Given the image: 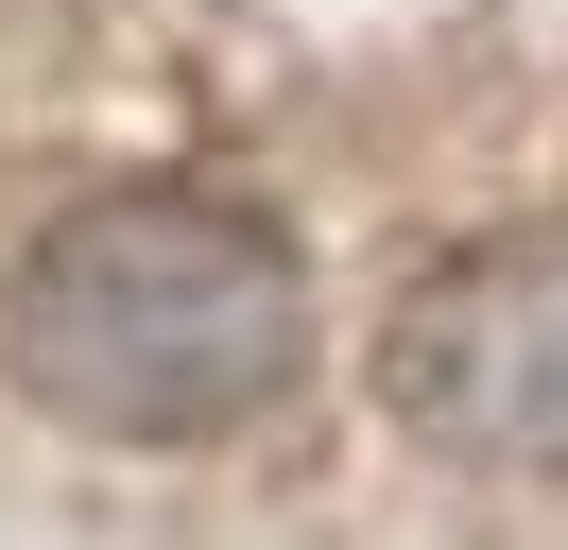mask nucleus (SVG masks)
I'll return each mask as SVG.
<instances>
[{"label":"nucleus","mask_w":568,"mask_h":550,"mask_svg":"<svg viewBox=\"0 0 568 550\" xmlns=\"http://www.w3.org/2000/svg\"><path fill=\"white\" fill-rule=\"evenodd\" d=\"M379 396L414 447L499 481H568V224H499L396 293L379 327Z\"/></svg>","instance_id":"obj_2"},{"label":"nucleus","mask_w":568,"mask_h":550,"mask_svg":"<svg viewBox=\"0 0 568 550\" xmlns=\"http://www.w3.org/2000/svg\"><path fill=\"white\" fill-rule=\"evenodd\" d=\"M0 361L87 447H224L311 361V258L242 190H87L0 275Z\"/></svg>","instance_id":"obj_1"}]
</instances>
